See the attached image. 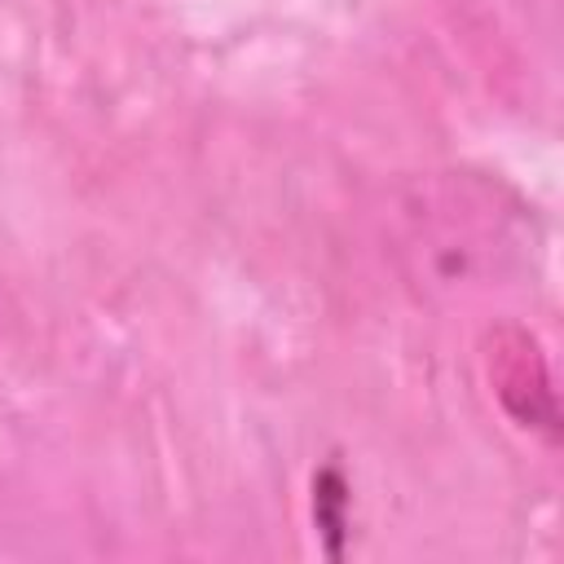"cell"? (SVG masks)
Here are the masks:
<instances>
[{
  "label": "cell",
  "mask_w": 564,
  "mask_h": 564,
  "mask_svg": "<svg viewBox=\"0 0 564 564\" xmlns=\"http://www.w3.org/2000/svg\"><path fill=\"white\" fill-rule=\"evenodd\" d=\"M485 361H489V383H494L502 410L520 427L555 436V397H551V379H546L538 339L520 326H498L489 335Z\"/></svg>",
  "instance_id": "obj_1"
}]
</instances>
